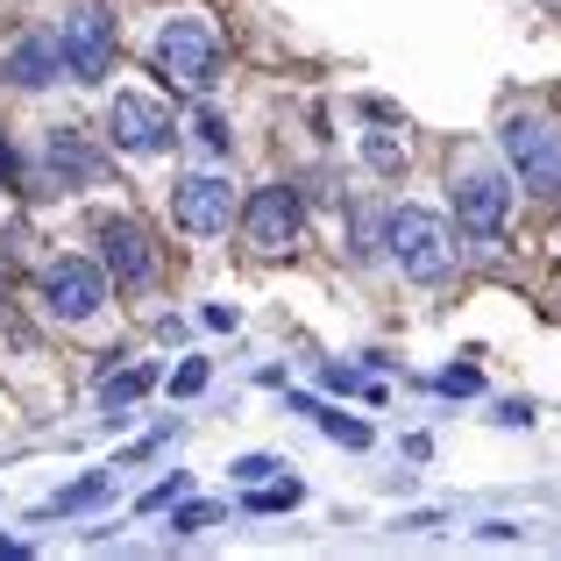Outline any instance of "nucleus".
<instances>
[{
  "mask_svg": "<svg viewBox=\"0 0 561 561\" xmlns=\"http://www.w3.org/2000/svg\"><path fill=\"white\" fill-rule=\"evenodd\" d=\"M383 249H391V263L405 277H420V285H434V277L455 271V228L440 214H426V206H398V214L383 220Z\"/></svg>",
  "mask_w": 561,
  "mask_h": 561,
  "instance_id": "1",
  "label": "nucleus"
},
{
  "mask_svg": "<svg viewBox=\"0 0 561 561\" xmlns=\"http://www.w3.org/2000/svg\"><path fill=\"white\" fill-rule=\"evenodd\" d=\"M150 65H157V79L185 85V93H214L220 43L206 36L199 22H164V28H157V43H150Z\"/></svg>",
  "mask_w": 561,
  "mask_h": 561,
  "instance_id": "2",
  "label": "nucleus"
},
{
  "mask_svg": "<svg viewBox=\"0 0 561 561\" xmlns=\"http://www.w3.org/2000/svg\"><path fill=\"white\" fill-rule=\"evenodd\" d=\"M497 142H505V157H512V171H519L534 192H561V128L554 122H540V114H512L505 128H497Z\"/></svg>",
  "mask_w": 561,
  "mask_h": 561,
  "instance_id": "3",
  "label": "nucleus"
},
{
  "mask_svg": "<svg viewBox=\"0 0 561 561\" xmlns=\"http://www.w3.org/2000/svg\"><path fill=\"white\" fill-rule=\"evenodd\" d=\"M57 50H65V71L71 79H85V85H100L114 71V22H107V8H71L65 14V28H57Z\"/></svg>",
  "mask_w": 561,
  "mask_h": 561,
  "instance_id": "4",
  "label": "nucleus"
},
{
  "mask_svg": "<svg viewBox=\"0 0 561 561\" xmlns=\"http://www.w3.org/2000/svg\"><path fill=\"white\" fill-rule=\"evenodd\" d=\"M299 228H306V206H299V192H291V185L249 192V206H242V242L256 249V256L291 249V242H299Z\"/></svg>",
  "mask_w": 561,
  "mask_h": 561,
  "instance_id": "5",
  "label": "nucleus"
},
{
  "mask_svg": "<svg viewBox=\"0 0 561 561\" xmlns=\"http://www.w3.org/2000/svg\"><path fill=\"white\" fill-rule=\"evenodd\" d=\"M100 299H107V271L85 256H57L43 263V306H50L57 320H93Z\"/></svg>",
  "mask_w": 561,
  "mask_h": 561,
  "instance_id": "6",
  "label": "nucleus"
},
{
  "mask_svg": "<svg viewBox=\"0 0 561 561\" xmlns=\"http://www.w3.org/2000/svg\"><path fill=\"white\" fill-rule=\"evenodd\" d=\"M107 136L122 142V150H136V157H157V150H171V114L157 107V100H142V93H114V107H107Z\"/></svg>",
  "mask_w": 561,
  "mask_h": 561,
  "instance_id": "7",
  "label": "nucleus"
},
{
  "mask_svg": "<svg viewBox=\"0 0 561 561\" xmlns=\"http://www.w3.org/2000/svg\"><path fill=\"white\" fill-rule=\"evenodd\" d=\"M505 214H512V185L497 179V171H462V179H455V220H462L469 234L491 242V234L505 228Z\"/></svg>",
  "mask_w": 561,
  "mask_h": 561,
  "instance_id": "8",
  "label": "nucleus"
},
{
  "mask_svg": "<svg viewBox=\"0 0 561 561\" xmlns=\"http://www.w3.org/2000/svg\"><path fill=\"white\" fill-rule=\"evenodd\" d=\"M171 220H179L185 234H228V220H234V192L228 179H185L179 192H171Z\"/></svg>",
  "mask_w": 561,
  "mask_h": 561,
  "instance_id": "9",
  "label": "nucleus"
},
{
  "mask_svg": "<svg viewBox=\"0 0 561 561\" xmlns=\"http://www.w3.org/2000/svg\"><path fill=\"white\" fill-rule=\"evenodd\" d=\"M93 242H100V271H114V285H142V277L157 271V249H150V234L136 228V220H100L93 228Z\"/></svg>",
  "mask_w": 561,
  "mask_h": 561,
  "instance_id": "10",
  "label": "nucleus"
},
{
  "mask_svg": "<svg viewBox=\"0 0 561 561\" xmlns=\"http://www.w3.org/2000/svg\"><path fill=\"white\" fill-rule=\"evenodd\" d=\"M43 171H50V185H57V192H85V185L100 179V157L85 150L71 128H57V136L43 142Z\"/></svg>",
  "mask_w": 561,
  "mask_h": 561,
  "instance_id": "11",
  "label": "nucleus"
},
{
  "mask_svg": "<svg viewBox=\"0 0 561 561\" xmlns=\"http://www.w3.org/2000/svg\"><path fill=\"white\" fill-rule=\"evenodd\" d=\"M8 85H22V93H36V85H50L57 71H65V50H57V36H22L8 50Z\"/></svg>",
  "mask_w": 561,
  "mask_h": 561,
  "instance_id": "12",
  "label": "nucleus"
},
{
  "mask_svg": "<svg viewBox=\"0 0 561 561\" xmlns=\"http://www.w3.org/2000/svg\"><path fill=\"white\" fill-rule=\"evenodd\" d=\"M150 383H157V363H128V370H107V377H100V405H107V412H128L142 391H150Z\"/></svg>",
  "mask_w": 561,
  "mask_h": 561,
  "instance_id": "13",
  "label": "nucleus"
},
{
  "mask_svg": "<svg viewBox=\"0 0 561 561\" xmlns=\"http://www.w3.org/2000/svg\"><path fill=\"white\" fill-rule=\"evenodd\" d=\"M107 483H114V469H93V477H79L71 491H57V497H50L43 512H50V519H57V512H85V505H93L100 491H107Z\"/></svg>",
  "mask_w": 561,
  "mask_h": 561,
  "instance_id": "14",
  "label": "nucleus"
},
{
  "mask_svg": "<svg viewBox=\"0 0 561 561\" xmlns=\"http://www.w3.org/2000/svg\"><path fill=\"white\" fill-rule=\"evenodd\" d=\"M299 477H285V483H271V477H263V483H249V512H291V505H299Z\"/></svg>",
  "mask_w": 561,
  "mask_h": 561,
  "instance_id": "15",
  "label": "nucleus"
},
{
  "mask_svg": "<svg viewBox=\"0 0 561 561\" xmlns=\"http://www.w3.org/2000/svg\"><path fill=\"white\" fill-rule=\"evenodd\" d=\"M363 157H370V171H383V179L405 171V142H391V136H370V142H363Z\"/></svg>",
  "mask_w": 561,
  "mask_h": 561,
  "instance_id": "16",
  "label": "nucleus"
},
{
  "mask_svg": "<svg viewBox=\"0 0 561 561\" xmlns=\"http://www.w3.org/2000/svg\"><path fill=\"white\" fill-rule=\"evenodd\" d=\"M313 420H320V426H328V434H334V440H342V448H370V426H363V420H342V412H328V405H320V412H313Z\"/></svg>",
  "mask_w": 561,
  "mask_h": 561,
  "instance_id": "17",
  "label": "nucleus"
},
{
  "mask_svg": "<svg viewBox=\"0 0 561 561\" xmlns=\"http://www.w3.org/2000/svg\"><path fill=\"white\" fill-rule=\"evenodd\" d=\"M171 497H185V477H164V483H150V491H142V505H136V512H164Z\"/></svg>",
  "mask_w": 561,
  "mask_h": 561,
  "instance_id": "18",
  "label": "nucleus"
},
{
  "mask_svg": "<svg viewBox=\"0 0 561 561\" xmlns=\"http://www.w3.org/2000/svg\"><path fill=\"white\" fill-rule=\"evenodd\" d=\"M171 391H179V398L206 391V363H199V356H192V363H179V370H171Z\"/></svg>",
  "mask_w": 561,
  "mask_h": 561,
  "instance_id": "19",
  "label": "nucleus"
},
{
  "mask_svg": "<svg viewBox=\"0 0 561 561\" xmlns=\"http://www.w3.org/2000/svg\"><path fill=\"white\" fill-rule=\"evenodd\" d=\"M171 526H179V534H206V526H214V505H185V512H171Z\"/></svg>",
  "mask_w": 561,
  "mask_h": 561,
  "instance_id": "20",
  "label": "nucleus"
},
{
  "mask_svg": "<svg viewBox=\"0 0 561 561\" xmlns=\"http://www.w3.org/2000/svg\"><path fill=\"white\" fill-rule=\"evenodd\" d=\"M192 128H199V142H206V150H228V122H220V114H199Z\"/></svg>",
  "mask_w": 561,
  "mask_h": 561,
  "instance_id": "21",
  "label": "nucleus"
},
{
  "mask_svg": "<svg viewBox=\"0 0 561 561\" xmlns=\"http://www.w3.org/2000/svg\"><path fill=\"white\" fill-rule=\"evenodd\" d=\"M271 455H242V462H234V483H263V477H271Z\"/></svg>",
  "mask_w": 561,
  "mask_h": 561,
  "instance_id": "22",
  "label": "nucleus"
},
{
  "mask_svg": "<svg viewBox=\"0 0 561 561\" xmlns=\"http://www.w3.org/2000/svg\"><path fill=\"white\" fill-rule=\"evenodd\" d=\"M477 383H483V377H477V370H469V363H462V370H448V377H440V391H462V398H469V391H477Z\"/></svg>",
  "mask_w": 561,
  "mask_h": 561,
  "instance_id": "23",
  "label": "nucleus"
},
{
  "mask_svg": "<svg viewBox=\"0 0 561 561\" xmlns=\"http://www.w3.org/2000/svg\"><path fill=\"white\" fill-rule=\"evenodd\" d=\"M0 185H22V164H14V150H8V136H0Z\"/></svg>",
  "mask_w": 561,
  "mask_h": 561,
  "instance_id": "24",
  "label": "nucleus"
},
{
  "mask_svg": "<svg viewBox=\"0 0 561 561\" xmlns=\"http://www.w3.org/2000/svg\"><path fill=\"white\" fill-rule=\"evenodd\" d=\"M0 291H8V249H0Z\"/></svg>",
  "mask_w": 561,
  "mask_h": 561,
  "instance_id": "25",
  "label": "nucleus"
},
{
  "mask_svg": "<svg viewBox=\"0 0 561 561\" xmlns=\"http://www.w3.org/2000/svg\"><path fill=\"white\" fill-rule=\"evenodd\" d=\"M0 554H22V540H0Z\"/></svg>",
  "mask_w": 561,
  "mask_h": 561,
  "instance_id": "26",
  "label": "nucleus"
}]
</instances>
